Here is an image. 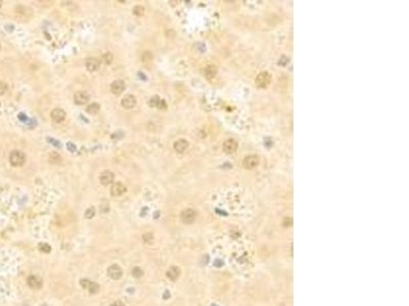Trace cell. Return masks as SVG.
<instances>
[{
	"label": "cell",
	"instance_id": "cell-1",
	"mask_svg": "<svg viewBox=\"0 0 409 306\" xmlns=\"http://www.w3.org/2000/svg\"><path fill=\"white\" fill-rule=\"evenodd\" d=\"M26 161L25 154L19 150H13L9 154V162L12 167H22Z\"/></svg>",
	"mask_w": 409,
	"mask_h": 306
},
{
	"label": "cell",
	"instance_id": "cell-2",
	"mask_svg": "<svg viewBox=\"0 0 409 306\" xmlns=\"http://www.w3.org/2000/svg\"><path fill=\"white\" fill-rule=\"evenodd\" d=\"M271 82V76L267 71H263L259 74L256 78V85L258 88H265L270 84Z\"/></svg>",
	"mask_w": 409,
	"mask_h": 306
},
{
	"label": "cell",
	"instance_id": "cell-3",
	"mask_svg": "<svg viewBox=\"0 0 409 306\" xmlns=\"http://www.w3.org/2000/svg\"><path fill=\"white\" fill-rule=\"evenodd\" d=\"M258 164H259V158H258V156H256V155L245 156L244 161H242V165H244V167L247 168V170H253V168L257 167Z\"/></svg>",
	"mask_w": 409,
	"mask_h": 306
},
{
	"label": "cell",
	"instance_id": "cell-4",
	"mask_svg": "<svg viewBox=\"0 0 409 306\" xmlns=\"http://www.w3.org/2000/svg\"><path fill=\"white\" fill-rule=\"evenodd\" d=\"M114 179H115V174L111 170H104L102 171L99 176V182H100L101 185L104 186H108L114 182Z\"/></svg>",
	"mask_w": 409,
	"mask_h": 306
},
{
	"label": "cell",
	"instance_id": "cell-5",
	"mask_svg": "<svg viewBox=\"0 0 409 306\" xmlns=\"http://www.w3.org/2000/svg\"><path fill=\"white\" fill-rule=\"evenodd\" d=\"M137 103L136 97L134 95H126L123 97V99L121 100V104L122 106L125 108V109H130V108H133Z\"/></svg>",
	"mask_w": 409,
	"mask_h": 306
},
{
	"label": "cell",
	"instance_id": "cell-6",
	"mask_svg": "<svg viewBox=\"0 0 409 306\" xmlns=\"http://www.w3.org/2000/svg\"><path fill=\"white\" fill-rule=\"evenodd\" d=\"M80 284H81V286L84 289H86V290L89 291L91 294H95L98 292V290H99L98 284H96V283H94V282H91L89 280L83 279V280H81Z\"/></svg>",
	"mask_w": 409,
	"mask_h": 306
},
{
	"label": "cell",
	"instance_id": "cell-7",
	"mask_svg": "<svg viewBox=\"0 0 409 306\" xmlns=\"http://www.w3.org/2000/svg\"><path fill=\"white\" fill-rule=\"evenodd\" d=\"M74 101L78 105L86 104L89 101V95L85 91H78V92L74 94Z\"/></svg>",
	"mask_w": 409,
	"mask_h": 306
},
{
	"label": "cell",
	"instance_id": "cell-8",
	"mask_svg": "<svg viewBox=\"0 0 409 306\" xmlns=\"http://www.w3.org/2000/svg\"><path fill=\"white\" fill-rule=\"evenodd\" d=\"M181 219L184 224L189 225L191 222H193L194 219H196V211L193 209H190V208L183 210L181 212Z\"/></svg>",
	"mask_w": 409,
	"mask_h": 306
},
{
	"label": "cell",
	"instance_id": "cell-9",
	"mask_svg": "<svg viewBox=\"0 0 409 306\" xmlns=\"http://www.w3.org/2000/svg\"><path fill=\"white\" fill-rule=\"evenodd\" d=\"M126 85L125 83L122 81V80H117V81L113 82L111 85V91L113 94L115 95H120L125 91Z\"/></svg>",
	"mask_w": 409,
	"mask_h": 306
},
{
	"label": "cell",
	"instance_id": "cell-10",
	"mask_svg": "<svg viewBox=\"0 0 409 306\" xmlns=\"http://www.w3.org/2000/svg\"><path fill=\"white\" fill-rule=\"evenodd\" d=\"M125 192H126V187L122 184V183L117 182L111 185V196L119 197V196L123 195Z\"/></svg>",
	"mask_w": 409,
	"mask_h": 306
},
{
	"label": "cell",
	"instance_id": "cell-11",
	"mask_svg": "<svg viewBox=\"0 0 409 306\" xmlns=\"http://www.w3.org/2000/svg\"><path fill=\"white\" fill-rule=\"evenodd\" d=\"M65 115H67V113H65V111L64 109H62V108H54L50 113L51 119H52V121L55 122H64L65 119Z\"/></svg>",
	"mask_w": 409,
	"mask_h": 306
},
{
	"label": "cell",
	"instance_id": "cell-12",
	"mask_svg": "<svg viewBox=\"0 0 409 306\" xmlns=\"http://www.w3.org/2000/svg\"><path fill=\"white\" fill-rule=\"evenodd\" d=\"M237 146H238V145H237V142L235 140H233V139L226 140V141L224 142V144H223V151L227 154L234 153L237 149Z\"/></svg>",
	"mask_w": 409,
	"mask_h": 306
},
{
	"label": "cell",
	"instance_id": "cell-13",
	"mask_svg": "<svg viewBox=\"0 0 409 306\" xmlns=\"http://www.w3.org/2000/svg\"><path fill=\"white\" fill-rule=\"evenodd\" d=\"M108 273L113 280H119V279L122 278L123 270H122V268L119 266V265L114 264V265H111V266L108 267Z\"/></svg>",
	"mask_w": 409,
	"mask_h": 306
},
{
	"label": "cell",
	"instance_id": "cell-14",
	"mask_svg": "<svg viewBox=\"0 0 409 306\" xmlns=\"http://www.w3.org/2000/svg\"><path fill=\"white\" fill-rule=\"evenodd\" d=\"M85 65H86L87 70L96 71V70H99V67H100V61H99L97 58L90 57V58H88L86 60V64H85Z\"/></svg>",
	"mask_w": 409,
	"mask_h": 306
},
{
	"label": "cell",
	"instance_id": "cell-15",
	"mask_svg": "<svg viewBox=\"0 0 409 306\" xmlns=\"http://www.w3.org/2000/svg\"><path fill=\"white\" fill-rule=\"evenodd\" d=\"M188 145H189V143L185 139H179L174 143V149L178 153H182L188 148Z\"/></svg>",
	"mask_w": 409,
	"mask_h": 306
},
{
	"label": "cell",
	"instance_id": "cell-16",
	"mask_svg": "<svg viewBox=\"0 0 409 306\" xmlns=\"http://www.w3.org/2000/svg\"><path fill=\"white\" fill-rule=\"evenodd\" d=\"M27 284L31 289H40L42 287V282L39 278H37L35 276H31L28 278L27 280Z\"/></svg>",
	"mask_w": 409,
	"mask_h": 306
},
{
	"label": "cell",
	"instance_id": "cell-17",
	"mask_svg": "<svg viewBox=\"0 0 409 306\" xmlns=\"http://www.w3.org/2000/svg\"><path fill=\"white\" fill-rule=\"evenodd\" d=\"M180 276V270L177 266H171L167 271V277L168 279H170L171 281H176L178 280Z\"/></svg>",
	"mask_w": 409,
	"mask_h": 306
},
{
	"label": "cell",
	"instance_id": "cell-18",
	"mask_svg": "<svg viewBox=\"0 0 409 306\" xmlns=\"http://www.w3.org/2000/svg\"><path fill=\"white\" fill-rule=\"evenodd\" d=\"M216 74H217V67H215V65L210 64V65H208V67L205 68V77L207 79L214 78V77L216 76Z\"/></svg>",
	"mask_w": 409,
	"mask_h": 306
},
{
	"label": "cell",
	"instance_id": "cell-19",
	"mask_svg": "<svg viewBox=\"0 0 409 306\" xmlns=\"http://www.w3.org/2000/svg\"><path fill=\"white\" fill-rule=\"evenodd\" d=\"M87 112L90 114H96L98 113V111L100 110V106H99L98 103H91L87 106Z\"/></svg>",
	"mask_w": 409,
	"mask_h": 306
},
{
	"label": "cell",
	"instance_id": "cell-20",
	"mask_svg": "<svg viewBox=\"0 0 409 306\" xmlns=\"http://www.w3.org/2000/svg\"><path fill=\"white\" fill-rule=\"evenodd\" d=\"M132 12L134 15H136V16H142L145 12V9L143 6H141V5H136V6L133 7Z\"/></svg>",
	"mask_w": 409,
	"mask_h": 306
},
{
	"label": "cell",
	"instance_id": "cell-21",
	"mask_svg": "<svg viewBox=\"0 0 409 306\" xmlns=\"http://www.w3.org/2000/svg\"><path fill=\"white\" fill-rule=\"evenodd\" d=\"M49 161L51 162V163H58V162L62 161V157L59 156L56 152L51 153L49 155Z\"/></svg>",
	"mask_w": 409,
	"mask_h": 306
},
{
	"label": "cell",
	"instance_id": "cell-22",
	"mask_svg": "<svg viewBox=\"0 0 409 306\" xmlns=\"http://www.w3.org/2000/svg\"><path fill=\"white\" fill-rule=\"evenodd\" d=\"M132 274H133L134 278L139 279V278H141V277H143L144 271L142 270L140 267H134L132 270Z\"/></svg>",
	"mask_w": 409,
	"mask_h": 306
},
{
	"label": "cell",
	"instance_id": "cell-23",
	"mask_svg": "<svg viewBox=\"0 0 409 306\" xmlns=\"http://www.w3.org/2000/svg\"><path fill=\"white\" fill-rule=\"evenodd\" d=\"M160 100L161 99H160L158 96H153V98H150V101H148V105H150V107H158Z\"/></svg>",
	"mask_w": 409,
	"mask_h": 306
},
{
	"label": "cell",
	"instance_id": "cell-24",
	"mask_svg": "<svg viewBox=\"0 0 409 306\" xmlns=\"http://www.w3.org/2000/svg\"><path fill=\"white\" fill-rule=\"evenodd\" d=\"M39 249L41 250L42 252L49 253L50 250H51V247L48 244H46V243H40V244H39Z\"/></svg>",
	"mask_w": 409,
	"mask_h": 306
},
{
	"label": "cell",
	"instance_id": "cell-25",
	"mask_svg": "<svg viewBox=\"0 0 409 306\" xmlns=\"http://www.w3.org/2000/svg\"><path fill=\"white\" fill-rule=\"evenodd\" d=\"M104 61H105V64H111V62H113L114 56H113V54H111V52H107L104 55Z\"/></svg>",
	"mask_w": 409,
	"mask_h": 306
},
{
	"label": "cell",
	"instance_id": "cell-26",
	"mask_svg": "<svg viewBox=\"0 0 409 306\" xmlns=\"http://www.w3.org/2000/svg\"><path fill=\"white\" fill-rule=\"evenodd\" d=\"M95 215V209H94L93 207H90V208H88V209L86 210V212H85V217L86 218H92V217Z\"/></svg>",
	"mask_w": 409,
	"mask_h": 306
},
{
	"label": "cell",
	"instance_id": "cell-27",
	"mask_svg": "<svg viewBox=\"0 0 409 306\" xmlns=\"http://www.w3.org/2000/svg\"><path fill=\"white\" fill-rule=\"evenodd\" d=\"M7 84H5L4 82H0V96L4 95L7 91Z\"/></svg>",
	"mask_w": 409,
	"mask_h": 306
},
{
	"label": "cell",
	"instance_id": "cell-28",
	"mask_svg": "<svg viewBox=\"0 0 409 306\" xmlns=\"http://www.w3.org/2000/svg\"><path fill=\"white\" fill-rule=\"evenodd\" d=\"M143 241L144 242H146V243H150L151 241H153V234L151 233H147V234H145V235H143Z\"/></svg>",
	"mask_w": 409,
	"mask_h": 306
},
{
	"label": "cell",
	"instance_id": "cell-29",
	"mask_svg": "<svg viewBox=\"0 0 409 306\" xmlns=\"http://www.w3.org/2000/svg\"><path fill=\"white\" fill-rule=\"evenodd\" d=\"M287 62H288V57L284 56V57H281V58L279 59L278 64H279V65H287Z\"/></svg>",
	"mask_w": 409,
	"mask_h": 306
},
{
	"label": "cell",
	"instance_id": "cell-30",
	"mask_svg": "<svg viewBox=\"0 0 409 306\" xmlns=\"http://www.w3.org/2000/svg\"><path fill=\"white\" fill-rule=\"evenodd\" d=\"M166 107H167V105H166V102L164 101V100H160L159 105H158V108H161V109H166Z\"/></svg>",
	"mask_w": 409,
	"mask_h": 306
},
{
	"label": "cell",
	"instance_id": "cell-31",
	"mask_svg": "<svg viewBox=\"0 0 409 306\" xmlns=\"http://www.w3.org/2000/svg\"><path fill=\"white\" fill-rule=\"evenodd\" d=\"M110 306H125V304L121 301H116V302H114L113 304H111Z\"/></svg>",
	"mask_w": 409,
	"mask_h": 306
},
{
	"label": "cell",
	"instance_id": "cell-32",
	"mask_svg": "<svg viewBox=\"0 0 409 306\" xmlns=\"http://www.w3.org/2000/svg\"><path fill=\"white\" fill-rule=\"evenodd\" d=\"M169 297H170V293H169L168 291H166L165 294H164V298H165V299H168Z\"/></svg>",
	"mask_w": 409,
	"mask_h": 306
},
{
	"label": "cell",
	"instance_id": "cell-33",
	"mask_svg": "<svg viewBox=\"0 0 409 306\" xmlns=\"http://www.w3.org/2000/svg\"><path fill=\"white\" fill-rule=\"evenodd\" d=\"M1 4H2V1H0V6H1Z\"/></svg>",
	"mask_w": 409,
	"mask_h": 306
}]
</instances>
